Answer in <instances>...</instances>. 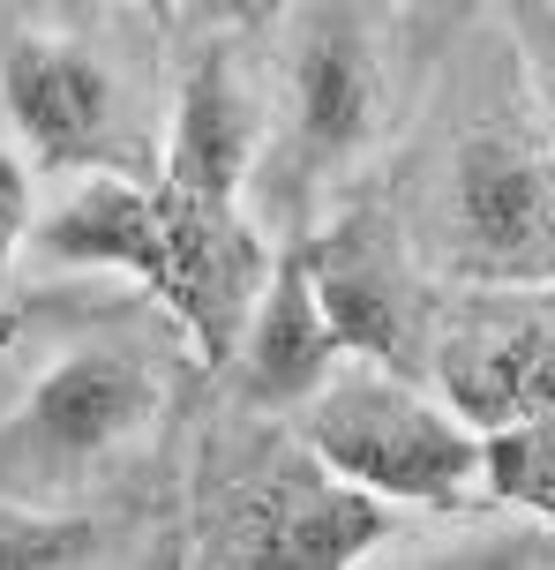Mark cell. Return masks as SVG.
I'll list each match as a JSON object with an SVG mask.
<instances>
[{
    "instance_id": "obj_1",
    "label": "cell",
    "mask_w": 555,
    "mask_h": 570,
    "mask_svg": "<svg viewBox=\"0 0 555 570\" xmlns=\"http://www.w3.org/2000/svg\"><path fill=\"white\" fill-rule=\"evenodd\" d=\"M300 413V443L398 511H473L488 503V428H473L436 383L346 353Z\"/></svg>"
},
{
    "instance_id": "obj_2",
    "label": "cell",
    "mask_w": 555,
    "mask_h": 570,
    "mask_svg": "<svg viewBox=\"0 0 555 570\" xmlns=\"http://www.w3.org/2000/svg\"><path fill=\"white\" fill-rule=\"evenodd\" d=\"M398 533V503L338 481L300 435L210 443L196 481V556L204 563L346 570Z\"/></svg>"
},
{
    "instance_id": "obj_3",
    "label": "cell",
    "mask_w": 555,
    "mask_h": 570,
    "mask_svg": "<svg viewBox=\"0 0 555 570\" xmlns=\"http://www.w3.org/2000/svg\"><path fill=\"white\" fill-rule=\"evenodd\" d=\"M166 413V368L143 345L90 338L60 353L0 421V495L46 503L53 488L106 473V458L136 451Z\"/></svg>"
},
{
    "instance_id": "obj_14",
    "label": "cell",
    "mask_w": 555,
    "mask_h": 570,
    "mask_svg": "<svg viewBox=\"0 0 555 570\" xmlns=\"http://www.w3.org/2000/svg\"><path fill=\"white\" fill-rule=\"evenodd\" d=\"M488 503H518L555 525V413L488 428Z\"/></svg>"
},
{
    "instance_id": "obj_5",
    "label": "cell",
    "mask_w": 555,
    "mask_h": 570,
    "mask_svg": "<svg viewBox=\"0 0 555 570\" xmlns=\"http://www.w3.org/2000/svg\"><path fill=\"white\" fill-rule=\"evenodd\" d=\"M443 210L473 285L555 278V128H473L450 150Z\"/></svg>"
},
{
    "instance_id": "obj_9",
    "label": "cell",
    "mask_w": 555,
    "mask_h": 570,
    "mask_svg": "<svg viewBox=\"0 0 555 570\" xmlns=\"http://www.w3.org/2000/svg\"><path fill=\"white\" fill-rule=\"evenodd\" d=\"M383 128V60L360 0H316L286 76V166L300 180L353 166Z\"/></svg>"
},
{
    "instance_id": "obj_12",
    "label": "cell",
    "mask_w": 555,
    "mask_h": 570,
    "mask_svg": "<svg viewBox=\"0 0 555 570\" xmlns=\"http://www.w3.org/2000/svg\"><path fill=\"white\" fill-rule=\"evenodd\" d=\"M30 240L46 263L76 271H120L150 285L166 256V210H158V173H76V188L30 218Z\"/></svg>"
},
{
    "instance_id": "obj_11",
    "label": "cell",
    "mask_w": 555,
    "mask_h": 570,
    "mask_svg": "<svg viewBox=\"0 0 555 570\" xmlns=\"http://www.w3.org/2000/svg\"><path fill=\"white\" fill-rule=\"evenodd\" d=\"M338 361H346V338H338V323H330L316 278H308V256L286 248L270 263V285L256 293L248 331H240L226 368L240 375V399L256 413H293Z\"/></svg>"
},
{
    "instance_id": "obj_4",
    "label": "cell",
    "mask_w": 555,
    "mask_h": 570,
    "mask_svg": "<svg viewBox=\"0 0 555 570\" xmlns=\"http://www.w3.org/2000/svg\"><path fill=\"white\" fill-rule=\"evenodd\" d=\"M0 114L30 166L60 173H158V128L136 114L120 68L76 30H16L0 46Z\"/></svg>"
},
{
    "instance_id": "obj_10",
    "label": "cell",
    "mask_w": 555,
    "mask_h": 570,
    "mask_svg": "<svg viewBox=\"0 0 555 570\" xmlns=\"http://www.w3.org/2000/svg\"><path fill=\"white\" fill-rule=\"evenodd\" d=\"M256 150H264V106L256 83L226 38L196 46V60L180 68L174 114L158 128V180L180 196H218L234 203L256 180Z\"/></svg>"
},
{
    "instance_id": "obj_16",
    "label": "cell",
    "mask_w": 555,
    "mask_h": 570,
    "mask_svg": "<svg viewBox=\"0 0 555 570\" xmlns=\"http://www.w3.org/2000/svg\"><path fill=\"white\" fill-rule=\"evenodd\" d=\"M30 218H38V196H30V158L0 142V278H8L16 248L30 240Z\"/></svg>"
},
{
    "instance_id": "obj_18",
    "label": "cell",
    "mask_w": 555,
    "mask_h": 570,
    "mask_svg": "<svg viewBox=\"0 0 555 570\" xmlns=\"http://www.w3.org/2000/svg\"><path fill=\"white\" fill-rule=\"evenodd\" d=\"M136 8H143V16H158V23H174V16H180V0H136Z\"/></svg>"
},
{
    "instance_id": "obj_13",
    "label": "cell",
    "mask_w": 555,
    "mask_h": 570,
    "mask_svg": "<svg viewBox=\"0 0 555 570\" xmlns=\"http://www.w3.org/2000/svg\"><path fill=\"white\" fill-rule=\"evenodd\" d=\"M98 525L76 511H46L30 495H0V570H76L98 563Z\"/></svg>"
},
{
    "instance_id": "obj_6",
    "label": "cell",
    "mask_w": 555,
    "mask_h": 570,
    "mask_svg": "<svg viewBox=\"0 0 555 570\" xmlns=\"http://www.w3.org/2000/svg\"><path fill=\"white\" fill-rule=\"evenodd\" d=\"M428 375L473 428L555 413V278L473 285V301L436 315Z\"/></svg>"
},
{
    "instance_id": "obj_15",
    "label": "cell",
    "mask_w": 555,
    "mask_h": 570,
    "mask_svg": "<svg viewBox=\"0 0 555 570\" xmlns=\"http://www.w3.org/2000/svg\"><path fill=\"white\" fill-rule=\"evenodd\" d=\"M503 16H511V30H518L533 98L548 106V128H555V0H503Z\"/></svg>"
},
{
    "instance_id": "obj_17",
    "label": "cell",
    "mask_w": 555,
    "mask_h": 570,
    "mask_svg": "<svg viewBox=\"0 0 555 570\" xmlns=\"http://www.w3.org/2000/svg\"><path fill=\"white\" fill-rule=\"evenodd\" d=\"M196 23H264L270 8H286V0H180Z\"/></svg>"
},
{
    "instance_id": "obj_8",
    "label": "cell",
    "mask_w": 555,
    "mask_h": 570,
    "mask_svg": "<svg viewBox=\"0 0 555 570\" xmlns=\"http://www.w3.org/2000/svg\"><path fill=\"white\" fill-rule=\"evenodd\" d=\"M158 210H166V256H158L150 293H158L166 315L188 331L196 361H204V368H226L240 331H248L256 293L270 285L278 248H270L264 226L240 210V196L234 203L180 196V188L158 180Z\"/></svg>"
},
{
    "instance_id": "obj_7",
    "label": "cell",
    "mask_w": 555,
    "mask_h": 570,
    "mask_svg": "<svg viewBox=\"0 0 555 570\" xmlns=\"http://www.w3.org/2000/svg\"><path fill=\"white\" fill-rule=\"evenodd\" d=\"M308 278H316L323 308L338 323L346 353H368L383 368L428 375V345H436V293L420 278L413 248L383 210H346L330 218L316 240H300Z\"/></svg>"
}]
</instances>
